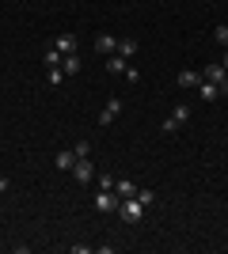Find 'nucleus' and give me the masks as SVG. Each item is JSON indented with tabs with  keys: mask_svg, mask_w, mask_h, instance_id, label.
I'll return each mask as SVG.
<instances>
[{
	"mask_svg": "<svg viewBox=\"0 0 228 254\" xmlns=\"http://www.w3.org/2000/svg\"><path fill=\"white\" fill-rule=\"evenodd\" d=\"M118 114H122V99H107V106L99 110V126H114Z\"/></svg>",
	"mask_w": 228,
	"mask_h": 254,
	"instance_id": "20e7f679",
	"label": "nucleus"
},
{
	"mask_svg": "<svg viewBox=\"0 0 228 254\" xmlns=\"http://www.w3.org/2000/svg\"><path fill=\"white\" fill-rule=\"evenodd\" d=\"M118 216L126 224H137V220H145V205L137 201V197H122V205H118Z\"/></svg>",
	"mask_w": 228,
	"mask_h": 254,
	"instance_id": "f257e3e1",
	"label": "nucleus"
},
{
	"mask_svg": "<svg viewBox=\"0 0 228 254\" xmlns=\"http://www.w3.org/2000/svg\"><path fill=\"white\" fill-rule=\"evenodd\" d=\"M122 76H126V84H141V72H137L133 64H130V68H126V72H122Z\"/></svg>",
	"mask_w": 228,
	"mask_h": 254,
	"instance_id": "aec40b11",
	"label": "nucleus"
},
{
	"mask_svg": "<svg viewBox=\"0 0 228 254\" xmlns=\"http://www.w3.org/2000/svg\"><path fill=\"white\" fill-rule=\"evenodd\" d=\"M73 152H76V159H84V156H87V152H91V144H87V140H80V144H76V148H73Z\"/></svg>",
	"mask_w": 228,
	"mask_h": 254,
	"instance_id": "412c9836",
	"label": "nucleus"
},
{
	"mask_svg": "<svg viewBox=\"0 0 228 254\" xmlns=\"http://www.w3.org/2000/svg\"><path fill=\"white\" fill-rule=\"evenodd\" d=\"M8 186H11V182H8V175H4V171H0V193L8 190Z\"/></svg>",
	"mask_w": 228,
	"mask_h": 254,
	"instance_id": "5701e85b",
	"label": "nucleus"
},
{
	"mask_svg": "<svg viewBox=\"0 0 228 254\" xmlns=\"http://www.w3.org/2000/svg\"><path fill=\"white\" fill-rule=\"evenodd\" d=\"M198 99H202V103H217V99H221V87L213 84V80H202V84H198Z\"/></svg>",
	"mask_w": 228,
	"mask_h": 254,
	"instance_id": "0eeeda50",
	"label": "nucleus"
},
{
	"mask_svg": "<svg viewBox=\"0 0 228 254\" xmlns=\"http://www.w3.org/2000/svg\"><path fill=\"white\" fill-rule=\"evenodd\" d=\"M73 163H76V152H73V148L57 152V167H61V171H73Z\"/></svg>",
	"mask_w": 228,
	"mask_h": 254,
	"instance_id": "2eb2a0df",
	"label": "nucleus"
},
{
	"mask_svg": "<svg viewBox=\"0 0 228 254\" xmlns=\"http://www.w3.org/2000/svg\"><path fill=\"white\" fill-rule=\"evenodd\" d=\"M61 68H65V76H76V72H80V57H76V53H69L65 61H61Z\"/></svg>",
	"mask_w": 228,
	"mask_h": 254,
	"instance_id": "dca6fc26",
	"label": "nucleus"
},
{
	"mask_svg": "<svg viewBox=\"0 0 228 254\" xmlns=\"http://www.w3.org/2000/svg\"><path fill=\"white\" fill-rule=\"evenodd\" d=\"M133 197H137L145 209H152V205H156V190H149V186H137V193H133Z\"/></svg>",
	"mask_w": 228,
	"mask_h": 254,
	"instance_id": "ddd939ff",
	"label": "nucleus"
},
{
	"mask_svg": "<svg viewBox=\"0 0 228 254\" xmlns=\"http://www.w3.org/2000/svg\"><path fill=\"white\" fill-rule=\"evenodd\" d=\"M73 179H76V182H95V167L87 163V156L73 163Z\"/></svg>",
	"mask_w": 228,
	"mask_h": 254,
	"instance_id": "39448f33",
	"label": "nucleus"
},
{
	"mask_svg": "<svg viewBox=\"0 0 228 254\" xmlns=\"http://www.w3.org/2000/svg\"><path fill=\"white\" fill-rule=\"evenodd\" d=\"M221 64H225V68H228V46H225V61H221Z\"/></svg>",
	"mask_w": 228,
	"mask_h": 254,
	"instance_id": "393cba45",
	"label": "nucleus"
},
{
	"mask_svg": "<svg viewBox=\"0 0 228 254\" xmlns=\"http://www.w3.org/2000/svg\"><path fill=\"white\" fill-rule=\"evenodd\" d=\"M213 38H217L221 46H228V27H217V31H213Z\"/></svg>",
	"mask_w": 228,
	"mask_h": 254,
	"instance_id": "4be33fe9",
	"label": "nucleus"
},
{
	"mask_svg": "<svg viewBox=\"0 0 228 254\" xmlns=\"http://www.w3.org/2000/svg\"><path fill=\"white\" fill-rule=\"evenodd\" d=\"M225 76H228V68H225V64H206V72H202V80H213V84H221Z\"/></svg>",
	"mask_w": 228,
	"mask_h": 254,
	"instance_id": "f8f14e48",
	"label": "nucleus"
},
{
	"mask_svg": "<svg viewBox=\"0 0 228 254\" xmlns=\"http://www.w3.org/2000/svg\"><path fill=\"white\" fill-rule=\"evenodd\" d=\"M103 64H107V72H110V76H122V72H126V68H130V61H126L122 53H110V57H107V61H103Z\"/></svg>",
	"mask_w": 228,
	"mask_h": 254,
	"instance_id": "1a4fd4ad",
	"label": "nucleus"
},
{
	"mask_svg": "<svg viewBox=\"0 0 228 254\" xmlns=\"http://www.w3.org/2000/svg\"><path fill=\"white\" fill-rule=\"evenodd\" d=\"M114 53H122V57L130 61L133 53H137V38H118V50H114Z\"/></svg>",
	"mask_w": 228,
	"mask_h": 254,
	"instance_id": "4468645a",
	"label": "nucleus"
},
{
	"mask_svg": "<svg viewBox=\"0 0 228 254\" xmlns=\"http://www.w3.org/2000/svg\"><path fill=\"white\" fill-rule=\"evenodd\" d=\"M61 61H65V57H61V53L50 46V50H46V68H54V64H61Z\"/></svg>",
	"mask_w": 228,
	"mask_h": 254,
	"instance_id": "a211bd4d",
	"label": "nucleus"
},
{
	"mask_svg": "<svg viewBox=\"0 0 228 254\" xmlns=\"http://www.w3.org/2000/svg\"><path fill=\"white\" fill-rule=\"evenodd\" d=\"M114 50H118V38H114V34H95V53L110 57Z\"/></svg>",
	"mask_w": 228,
	"mask_h": 254,
	"instance_id": "6e6552de",
	"label": "nucleus"
},
{
	"mask_svg": "<svg viewBox=\"0 0 228 254\" xmlns=\"http://www.w3.org/2000/svg\"><path fill=\"white\" fill-rule=\"evenodd\" d=\"M217 87H221V95H228V76H225V80H221Z\"/></svg>",
	"mask_w": 228,
	"mask_h": 254,
	"instance_id": "b1692460",
	"label": "nucleus"
},
{
	"mask_svg": "<svg viewBox=\"0 0 228 254\" xmlns=\"http://www.w3.org/2000/svg\"><path fill=\"white\" fill-rule=\"evenodd\" d=\"M186 122H190V106L186 103H179L171 110V114H167V122H163V133H175V129H183Z\"/></svg>",
	"mask_w": 228,
	"mask_h": 254,
	"instance_id": "f03ea898",
	"label": "nucleus"
},
{
	"mask_svg": "<svg viewBox=\"0 0 228 254\" xmlns=\"http://www.w3.org/2000/svg\"><path fill=\"white\" fill-rule=\"evenodd\" d=\"M46 80H50V84H65V68H61V64H54V68H46Z\"/></svg>",
	"mask_w": 228,
	"mask_h": 254,
	"instance_id": "f3484780",
	"label": "nucleus"
},
{
	"mask_svg": "<svg viewBox=\"0 0 228 254\" xmlns=\"http://www.w3.org/2000/svg\"><path fill=\"white\" fill-rule=\"evenodd\" d=\"M118 205H122V197L114 190H99L95 193V209L99 212H118Z\"/></svg>",
	"mask_w": 228,
	"mask_h": 254,
	"instance_id": "7ed1b4c3",
	"label": "nucleus"
},
{
	"mask_svg": "<svg viewBox=\"0 0 228 254\" xmlns=\"http://www.w3.org/2000/svg\"><path fill=\"white\" fill-rule=\"evenodd\" d=\"M114 193H118V197H133V193H137V182L133 179H114Z\"/></svg>",
	"mask_w": 228,
	"mask_h": 254,
	"instance_id": "9b49d317",
	"label": "nucleus"
},
{
	"mask_svg": "<svg viewBox=\"0 0 228 254\" xmlns=\"http://www.w3.org/2000/svg\"><path fill=\"white\" fill-rule=\"evenodd\" d=\"M175 84L183 87V91H190V87H198V84H202V72H194V68H183V72H179V80H175Z\"/></svg>",
	"mask_w": 228,
	"mask_h": 254,
	"instance_id": "9d476101",
	"label": "nucleus"
},
{
	"mask_svg": "<svg viewBox=\"0 0 228 254\" xmlns=\"http://www.w3.org/2000/svg\"><path fill=\"white\" fill-rule=\"evenodd\" d=\"M50 46H54V50L61 53V57H69V53H76V34H57V38H54Z\"/></svg>",
	"mask_w": 228,
	"mask_h": 254,
	"instance_id": "423d86ee",
	"label": "nucleus"
},
{
	"mask_svg": "<svg viewBox=\"0 0 228 254\" xmlns=\"http://www.w3.org/2000/svg\"><path fill=\"white\" fill-rule=\"evenodd\" d=\"M225 140H228V133H225Z\"/></svg>",
	"mask_w": 228,
	"mask_h": 254,
	"instance_id": "a878e982",
	"label": "nucleus"
},
{
	"mask_svg": "<svg viewBox=\"0 0 228 254\" xmlns=\"http://www.w3.org/2000/svg\"><path fill=\"white\" fill-rule=\"evenodd\" d=\"M95 186L99 190H114V175H95Z\"/></svg>",
	"mask_w": 228,
	"mask_h": 254,
	"instance_id": "6ab92c4d",
	"label": "nucleus"
}]
</instances>
